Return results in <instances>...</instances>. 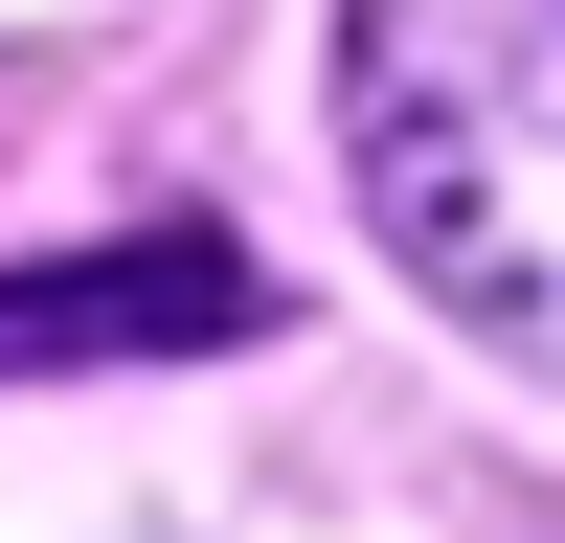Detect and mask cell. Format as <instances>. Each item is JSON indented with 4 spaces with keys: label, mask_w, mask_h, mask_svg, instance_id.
Masks as SVG:
<instances>
[{
    "label": "cell",
    "mask_w": 565,
    "mask_h": 543,
    "mask_svg": "<svg viewBox=\"0 0 565 543\" xmlns=\"http://www.w3.org/2000/svg\"><path fill=\"white\" fill-rule=\"evenodd\" d=\"M340 181L430 317L565 385V0H340Z\"/></svg>",
    "instance_id": "1"
},
{
    "label": "cell",
    "mask_w": 565,
    "mask_h": 543,
    "mask_svg": "<svg viewBox=\"0 0 565 543\" xmlns=\"http://www.w3.org/2000/svg\"><path fill=\"white\" fill-rule=\"evenodd\" d=\"M271 272L226 226H114V249H45L0 272V385H68V362H181V340H249Z\"/></svg>",
    "instance_id": "2"
}]
</instances>
